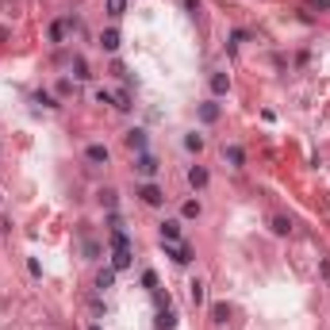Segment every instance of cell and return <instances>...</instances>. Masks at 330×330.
I'll list each match as a JSON object with an SVG mask.
<instances>
[{
	"label": "cell",
	"instance_id": "obj_1",
	"mask_svg": "<svg viewBox=\"0 0 330 330\" xmlns=\"http://www.w3.org/2000/svg\"><path fill=\"white\" fill-rule=\"evenodd\" d=\"M165 253H169L177 265H188V261H192V250L184 242H165Z\"/></svg>",
	"mask_w": 330,
	"mask_h": 330
},
{
	"label": "cell",
	"instance_id": "obj_2",
	"mask_svg": "<svg viewBox=\"0 0 330 330\" xmlns=\"http://www.w3.org/2000/svg\"><path fill=\"white\" fill-rule=\"evenodd\" d=\"M139 196H142V204H150V208H157V204L165 200V196H161V188H157V184H142V188H139Z\"/></svg>",
	"mask_w": 330,
	"mask_h": 330
},
{
	"label": "cell",
	"instance_id": "obj_3",
	"mask_svg": "<svg viewBox=\"0 0 330 330\" xmlns=\"http://www.w3.org/2000/svg\"><path fill=\"white\" fill-rule=\"evenodd\" d=\"M161 242H181V223L177 219H165L161 223Z\"/></svg>",
	"mask_w": 330,
	"mask_h": 330
},
{
	"label": "cell",
	"instance_id": "obj_4",
	"mask_svg": "<svg viewBox=\"0 0 330 330\" xmlns=\"http://www.w3.org/2000/svg\"><path fill=\"white\" fill-rule=\"evenodd\" d=\"M135 169H139L142 177H154V173H157V157H150V154H139V161H135Z\"/></svg>",
	"mask_w": 330,
	"mask_h": 330
},
{
	"label": "cell",
	"instance_id": "obj_5",
	"mask_svg": "<svg viewBox=\"0 0 330 330\" xmlns=\"http://www.w3.org/2000/svg\"><path fill=\"white\" fill-rule=\"evenodd\" d=\"M127 265H130V246H119V250L112 253V269H115V273H123Z\"/></svg>",
	"mask_w": 330,
	"mask_h": 330
},
{
	"label": "cell",
	"instance_id": "obj_6",
	"mask_svg": "<svg viewBox=\"0 0 330 330\" xmlns=\"http://www.w3.org/2000/svg\"><path fill=\"white\" fill-rule=\"evenodd\" d=\"M85 157H88L92 165H108V146H100V142H92V146L85 150Z\"/></svg>",
	"mask_w": 330,
	"mask_h": 330
},
{
	"label": "cell",
	"instance_id": "obj_7",
	"mask_svg": "<svg viewBox=\"0 0 330 330\" xmlns=\"http://www.w3.org/2000/svg\"><path fill=\"white\" fill-rule=\"evenodd\" d=\"M188 184L192 188H208V169H204V165H192L188 169Z\"/></svg>",
	"mask_w": 330,
	"mask_h": 330
},
{
	"label": "cell",
	"instance_id": "obj_8",
	"mask_svg": "<svg viewBox=\"0 0 330 330\" xmlns=\"http://www.w3.org/2000/svg\"><path fill=\"white\" fill-rule=\"evenodd\" d=\"M200 119L204 123H215L219 119V104H215V100H204V104H200Z\"/></svg>",
	"mask_w": 330,
	"mask_h": 330
},
{
	"label": "cell",
	"instance_id": "obj_9",
	"mask_svg": "<svg viewBox=\"0 0 330 330\" xmlns=\"http://www.w3.org/2000/svg\"><path fill=\"white\" fill-rule=\"evenodd\" d=\"M127 146L142 154V150H146V130H127Z\"/></svg>",
	"mask_w": 330,
	"mask_h": 330
},
{
	"label": "cell",
	"instance_id": "obj_10",
	"mask_svg": "<svg viewBox=\"0 0 330 330\" xmlns=\"http://www.w3.org/2000/svg\"><path fill=\"white\" fill-rule=\"evenodd\" d=\"M65 31H70V19H58V23H50V43H61V39H65Z\"/></svg>",
	"mask_w": 330,
	"mask_h": 330
},
{
	"label": "cell",
	"instance_id": "obj_11",
	"mask_svg": "<svg viewBox=\"0 0 330 330\" xmlns=\"http://www.w3.org/2000/svg\"><path fill=\"white\" fill-rule=\"evenodd\" d=\"M223 157H226V161H230V165H235V169H238V165H242V161H246V154H242V146H226V150H223Z\"/></svg>",
	"mask_w": 330,
	"mask_h": 330
},
{
	"label": "cell",
	"instance_id": "obj_12",
	"mask_svg": "<svg viewBox=\"0 0 330 330\" xmlns=\"http://www.w3.org/2000/svg\"><path fill=\"white\" fill-rule=\"evenodd\" d=\"M100 46H104V50H119V31H104V35H100Z\"/></svg>",
	"mask_w": 330,
	"mask_h": 330
},
{
	"label": "cell",
	"instance_id": "obj_13",
	"mask_svg": "<svg viewBox=\"0 0 330 330\" xmlns=\"http://www.w3.org/2000/svg\"><path fill=\"white\" fill-rule=\"evenodd\" d=\"M226 88H230V81H226V73H215V77H211V92H215V96H223Z\"/></svg>",
	"mask_w": 330,
	"mask_h": 330
},
{
	"label": "cell",
	"instance_id": "obj_14",
	"mask_svg": "<svg viewBox=\"0 0 330 330\" xmlns=\"http://www.w3.org/2000/svg\"><path fill=\"white\" fill-rule=\"evenodd\" d=\"M273 235H292V223L284 215H273Z\"/></svg>",
	"mask_w": 330,
	"mask_h": 330
},
{
	"label": "cell",
	"instance_id": "obj_15",
	"mask_svg": "<svg viewBox=\"0 0 330 330\" xmlns=\"http://www.w3.org/2000/svg\"><path fill=\"white\" fill-rule=\"evenodd\" d=\"M157 326H161V330H173V326H177V315L169 311V307H165V311L157 315Z\"/></svg>",
	"mask_w": 330,
	"mask_h": 330
},
{
	"label": "cell",
	"instance_id": "obj_16",
	"mask_svg": "<svg viewBox=\"0 0 330 330\" xmlns=\"http://www.w3.org/2000/svg\"><path fill=\"white\" fill-rule=\"evenodd\" d=\"M115 284V269H100V277H96V288H112Z\"/></svg>",
	"mask_w": 330,
	"mask_h": 330
},
{
	"label": "cell",
	"instance_id": "obj_17",
	"mask_svg": "<svg viewBox=\"0 0 330 330\" xmlns=\"http://www.w3.org/2000/svg\"><path fill=\"white\" fill-rule=\"evenodd\" d=\"M226 315H230V311H226V304H215V307H211V322H215V326H223Z\"/></svg>",
	"mask_w": 330,
	"mask_h": 330
},
{
	"label": "cell",
	"instance_id": "obj_18",
	"mask_svg": "<svg viewBox=\"0 0 330 330\" xmlns=\"http://www.w3.org/2000/svg\"><path fill=\"white\" fill-rule=\"evenodd\" d=\"M188 295H192V304H196V307L204 304V284H200V280H192V284H188Z\"/></svg>",
	"mask_w": 330,
	"mask_h": 330
},
{
	"label": "cell",
	"instance_id": "obj_19",
	"mask_svg": "<svg viewBox=\"0 0 330 330\" xmlns=\"http://www.w3.org/2000/svg\"><path fill=\"white\" fill-rule=\"evenodd\" d=\"M123 12H127V0H108V16H115V19H119Z\"/></svg>",
	"mask_w": 330,
	"mask_h": 330
},
{
	"label": "cell",
	"instance_id": "obj_20",
	"mask_svg": "<svg viewBox=\"0 0 330 330\" xmlns=\"http://www.w3.org/2000/svg\"><path fill=\"white\" fill-rule=\"evenodd\" d=\"M115 108H119V112H127V108H130V92H127V88L115 92Z\"/></svg>",
	"mask_w": 330,
	"mask_h": 330
},
{
	"label": "cell",
	"instance_id": "obj_21",
	"mask_svg": "<svg viewBox=\"0 0 330 330\" xmlns=\"http://www.w3.org/2000/svg\"><path fill=\"white\" fill-rule=\"evenodd\" d=\"M181 215H184V219H196V215H200V204H196V200H184Z\"/></svg>",
	"mask_w": 330,
	"mask_h": 330
},
{
	"label": "cell",
	"instance_id": "obj_22",
	"mask_svg": "<svg viewBox=\"0 0 330 330\" xmlns=\"http://www.w3.org/2000/svg\"><path fill=\"white\" fill-rule=\"evenodd\" d=\"M184 146H188V150H196V154H200V150H204V139H200V135H188V139H184Z\"/></svg>",
	"mask_w": 330,
	"mask_h": 330
},
{
	"label": "cell",
	"instance_id": "obj_23",
	"mask_svg": "<svg viewBox=\"0 0 330 330\" xmlns=\"http://www.w3.org/2000/svg\"><path fill=\"white\" fill-rule=\"evenodd\" d=\"M35 104H43V108H58V104H54V96H50V92H35Z\"/></svg>",
	"mask_w": 330,
	"mask_h": 330
},
{
	"label": "cell",
	"instance_id": "obj_24",
	"mask_svg": "<svg viewBox=\"0 0 330 330\" xmlns=\"http://www.w3.org/2000/svg\"><path fill=\"white\" fill-rule=\"evenodd\" d=\"M112 100H115L112 92H104V88H96V104H112Z\"/></svg>",
	"mask_w": 330,
	"mask_h": 330
},
{
	"label": "cell",
	"instance_id": "obj_25",
	"mask_svg": "<svg viewBox=\"0 0 330 330\" xmlns=\"http://www.w3.org/2000/svg\"><path fill=\"white\" fill-rule=\"evenodd\" d=\"M322 277H326V280H330V257H326V261H322Z\"/></svg>",
	"mask_w": 330,
	"mask_h": 330
},
{
	"label": "cell",
	"instance_id": "obj_26",
	"mask_svg": "<svg viewBox=\"0 0 330 330\" xmlns=\"http://www.w3.org/2000/svg\"><path fill=\"white\" fill-rule=\"evenodd\" d=\"M315 8H330V0H315Z\"/></svg>",
	"mask_w": 330,
	"mask_h": 330
},
{
	"label": "cell",
	"instance_id": "obj_27",
	"mask_svg": "<svg viewBox=\"0 0 330 330\" xmlns=\"http://www.w3.org/2000/svg\"><path fill=\"white\" fill-rule=\"evenodd\" d=\"M92 330H100V326H92Z\"/></svg>",
	"mask_w": 330,
	"mask_h": 330
},
{
	"label": "cell",
	"instance_id": "obj_28",
	"mask_svg": "<svg viewBox=\"0 0 330 330\" xmlns=\"http://www.w3.org/2000/svg\"><path fill=\"white\" fill-rule=\"evenodd\" d=\"M0 200H4V196H0Z\"/></svg>",
	"mask_w": 330,
	"mask_h": 330
}]
</instances>
